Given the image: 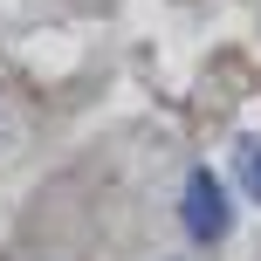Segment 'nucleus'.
Instances as JSON below:
<instances>
[{"mask_svg": "<svg viewBox=\"0 0 261 261\" xmlns=\"http://www.w3.org/2000/svg\"><path fill=\"white\" fill-rule=\"evenodd\" d=\"M179 213H186V234L193 241H220L227 234V193H220V179H213V172H193Z\"/></svg>", "mask_w": 261, "mask_h": 261, "instance_id": "f257e3e1", "label": "nucleus"}, {"mask_svg": "<svg viewBox=\"0 0 261 261\" xmlns=\"http://www.w3.org/2000/svg\"><path fill=\"white\" fill-rule=\"evenodd\" d=\"M234 165H241L248 199H261V138H241V144H234Z\"/></svg>", "mask_w": 261, "mask_h": 261, "instance_id": "f03ea898", "label": "nucleus"}]
</instances>
